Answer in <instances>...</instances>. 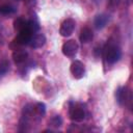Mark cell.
I'll use <instances>...</instances> for the list:
<instances>
[{"instance_id":"obj_17","label":"cell","mask_w":133,"mask_h":133,"mask_svg":"<svg viewBox=\"0 0 133 133\" xmlns=\"http://www.w3.org/2000/svg\"><path fill=\"white\" fill-rule=\"evenodd\" d=\"M8 70H9V63L7 61H3V63L0 66V76H3Z\"/></svg>"},{"instance_id":"obj_7","label":"cell","mask_w":133,"mask_h":133,"mask_svg":"<svg viewBox=\"0 0 133 133\" xmlns=\"http://www.w3.org/2000/svg\"><path fill=\"white\" fill-rule=\"evenodd\" d=\"M70 71H71L72 75L74 76V78H76V79H81V78L84 76L85 68H84V64H83L80 60H75V61L71 64Z\"/></svg>"},{"instance_id":"obj_3","label":"cell","mask_w":133,"mask_h":133,"mask_svg":"<svg viewBox=\"0 0 133 133\" xmlns=\"http://www.w3.org/2000/svg\"><path fill=\"white\" fill-rule=\"evenodd\" d=\"M75 26H76V22L74 19L72 18H68L65 19L61 25H60V28H59V33L61 36L63 37H68L70 35L73 34L74 30H75Z\"/></svg>"},{"instance_id":"obj_5","label":"cell","mask_w":133,"mask_h":133,"mask_svg":"<svg viewBox=\"0 0 133 133\" xmlns=\"http://www.w3.org/2000/svg\"><path fill=\"white\" fill-rule=\"evenodd\" d=\"M62 53L66 57H75L78 53L79 46L75 39H69L62 45Z\"/></svg>"},{"instance_id":"obj_9","label":"cell","mask_w":133,"mask_h":133,"mask_svg":"<svg viewBox=\"0 0 133 133\" xmlns=\"http://www.w3.org/2000/svg\"><path fill=\"white\" fill-rule=\"evenodd\" d=\"M28 58V53L25 50H20V49H16L12 53V59L15 61V63L17 64H22L24 63Z\"/></svg>"},{"instance_id":"obj_15","label":"cell","mask_w":133,"mask_h":133,"mask_svg":"<svg viewBox=\"0 0 133 133\" xmlns=\"http://www.w3.org/2000/svg\"><path fill=\"white\" fill-rule=\"evenodd\" d=\"M27 28L34 34L35 32H37L39 30V25H38V23L36 21L29 20V21H27Z\"/></svg>"},{"instance_id":"obj_13","label":"cell","mask_w":133,"mask_h":133,"mask_svg":"<svg viewBox=\"0 0 133 133\" xmlns=\"http://www.w3.org/2000/svg\"><path fill=\"white\" fill-rule=\"evenodd\" d=\"M16 7L10 4H2L0 5V14L2 15H10L16 11Z\"/></svg>"},{"instance_id":"obj_11","label":"cell","mask_w":133,"mask_h":133,"mask_svg":"<svg viewBox=\"0 0 133 133\" xmlns=\"http://www.w3.org/2000/svg\"><path fill=\"white\" fill-rule=\"evenodd\" d=\"M109 21V17L108 15L106 14H101V15H98L96 18H95V21H94V25L97 29H102L106 26V24L108 23Z\"/></svg>"},{"instance_id":"obj_2","label":"cell","mask_w":133,"mask_h":133,"mask_svg":"<svg viewBox=\"0 0 133 133\" xmlns=\"http://www.w3.org/2000/svg\"><path fill=\"white\" fill-rule=\"evenodd\" d=\"M116 98H117V101L121 105L131 109V107H132V92H131L130 88L125 86V87L117 89Z\"/></svg>"},{"instance_id":"obj_14","label":"cell","mask_w":133,"mask_h":133,"mask_svg":"<svg viewBox=\"0 0 133 133\" xmlns=\"http://www.w3.org/2000/svg\"><path fill=\"white\" fill-rule=\"evenodd\" d=\"M34 111H35V113L39 117H42L45 114V112H46V105L44 103H36V104H34Z\"/></svg>"},{"instance_id":"obj_16","label":"cell","mask_w":133,"mask_h":133,"mask_svg":"<svg viewBox=\"0 0 133 133\" xmlns=\"http://www.w3.org/2000/svg\"><path fill=\"white\" fill-rule=\"evenodd\" d=\"M61 124H62V119H61L60 115H55L54 117H52L49 121V125H51L53 127H59V126H61Z\"/></svg>"},{"instance_id":"obj_1","label":"cell","mask_w":133,"mask_h":133,"mask_svg":"<svg viewBox=\"0 0 133 133\" xmlns=\"http://www.w3.org/2000/svg\"><path fill=\"white\" fill-rule=\"evenodd\" d=\"M103 56L108 63H115L122 56L121 48L114 42L109 39L103 49Z\"/></svg>"},{"instance_id":"obj_6","label":"cell","mask_w":133,"mask_h":133,"mask_svg":"<svg viewBox=\"0 0 133 133\" xmlns=\"http://www.w3.org/2000/svg\"><path fill=\"white\" fill-rule=\"evenodd\" d=\"M70 118L74 122H82L85 118V110L81 104H74L69 111Z\"/></svg>"},{"instance_id":"obj_10","label":"cell","mask_w":133,"mask_h":133,"mask_svg":"<svg viewBox=\"0 0 133 133\" xmlns=\"http://www.w3.org/2000/svg\"><path fill=\"white\" fill-rule=\"evenodd\" d=\"M79 38H80V42L83 43V44L89 43V42L94 38V33H92L91 29L88 28V27H83V28L81 29V31H80V36H79Z\"/></svg>"},{"instance_id":"obj_4","label":"cell","mask_w":133,"mask_h":133,"mask_svg":"<svg viewBox=\"0 0 133 133\" xmlns=\"http://www.w3.org/2000/svg\"><path fill=\"white\" fill-rule=\"evenodd\" d=\"M32 35H33V33L26 27L25 29H23L20 32H18V35L16 36V38L14 39L12 43L16 44L17 46H26V45H29Z\"/></svg>"},{"instance_id":"obj_12","label":"cell","mask_w":133,"mask_h":133,"mask_svg":"<svg viewBox=\"0 0 133 133\" xmlns=\"http://www.w3.org/2000/svg\"><path fill=\"white\" fill-rule=\"evenodd\" d=\"M27 27V21L24 18H17L14 22V29L17 32H20L21 30L25 29Z\"/></svg>"},{"instance_id":"obj_8","label":"cell","mask_w":133,"mask_h":133,"mask_svg":"<svg viewBox=\"0 0 133 133\" xmlns=\"http://www.w3.org/2000/svg\"><path fill=\"white\" fill-rule=\"evenodd\" d=\"M45 44H46V36L42 33H37L32 35L29 46L33 49H38V48H42Z\"/></svg>"}]
</instances>
